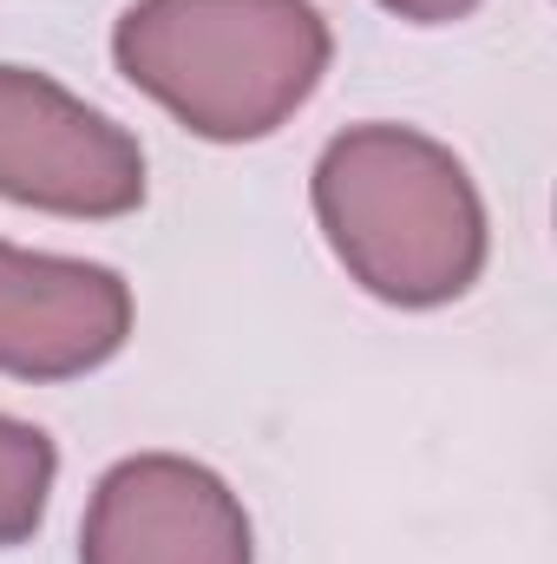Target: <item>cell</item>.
I'll return each mask as SVG.
<instances>
[{"label":"cell","instance_id":"obj_1","mask_svg":"<svg viewBox=\"0 0 557 564\" xmlns=\"http://www.w3.org/2000/svg\"><path fill=\"white\" fill-rule=\"evenodd\" d=\"M335 263L394 308H439L485 270V204L466 164L414 126H354L315 158Z\"/></svg>","mask_w":557,"mask_h":564},{"label":"cell","instance_id":"obj_2","mask_svg":"<svg viewBox=\"0 0 557 564\" xmlns=\"http://www.w3.org/2000/svg\"><path fill=\"white\" fill-rule=\"evenodd\" d=\"M315 0H132L112 59L177 126L210 144L270 139L328 73Z\"/></svg>","mask_w":557,"mask_h":564},{"label":"cell","instance_id":"obj_3","mask_svg":"<svg viewBox=\"0 0 557 564\" xmlns=\"http://www.w3.org/2000/svg\"><path fill=\"white\" fill-rule=\"evenodd\" d=\"M0 197L59 217H125L144 204V151L59 79L0 66Z\"/></svg>","mask_w":557,"mask_h":564},{"label":"cell","instance_id":"obj_4","mask_svg":"<svg viewBox=\"0 0 557 564\" xmlns=\"http://www.w3.org/2000/svg\"><path fill=\"white\" fill-rule=\"evenodd\" d=\"M79 564H256L243 499L197 459H119L79 525Z\"/></svg>","mask_w":557,"mask_h":564},{"label":"cell","instance_id":"obj_5","mask_svg":"<svg viewBox=\"0 0 557 564\" xmlns=\"http://www.w3.org/2000/svg\"><path fill=\"white\" fill-rule=\"evenodd\" d=\"M132 335V289L106 263L0 243V375L73 381L106 368Z\"/></svg>","mask_w":557,"mask_h":564},{"label":"cell","instance_id":"obj_6","mask_svg":"<svg viewBox=\"0 0 557 564\" xmlns=\"http://www.w3.org/2000/svg\"><path fill=\"white\" fill-rule=\"evenodd\" d=\"M53 473H59V453L40 426L7 421L0 414V552L33 539L40 519H46V492H53Z\"/></svg>","mask_w":557,"mask_h":564},{"label":"cell","instance_id":"obj_7","mask_svg":"<svg viewBox=\"0 0 557 564\" xmlns=\"http://www.w3.org/2000/svg\"><path fill=\"white\" fill-rule=\"evenodd\" d=\"M381 7L401 20H419V26H446V20H466L479 0H381Z\"/></svg>","mask_w":557,"mask_h":564}]
</instances>
